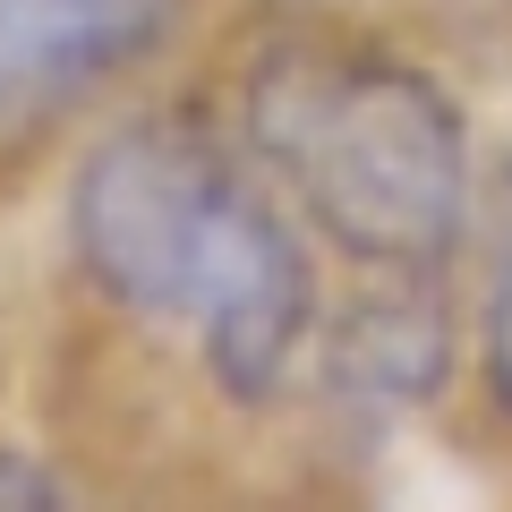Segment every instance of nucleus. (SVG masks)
<instances>
[{"mask_svg":"<svg viewBox=\"0 0 512 512\" xmlns=\"http://www.w3.org/2000/svg\"><path fill=\"white\" fill-rule=\"evenodd\" d=\"M86 282L146 325H188L231 402H265L308 342V256L291 222L188 120H128L69 188Z\"/></svg>","mask_w":512,"mask_h":512,"instance_id":"f257e3e1","label":"nucleus"},{"mask_svg":"<svg viewBox=\"0 0 512 512\" xmlns=\"http://www.w3.org/2000/svg\"><path fill=\"white\" fill-rule=\"evenodd\" d=\"M248 128L359 265L436 274L470 214V146L444 86L384 52H274L248 86Z\"/></svg>","mask_w":512,"mask_h":512,"instance_id":"f03ea898","label":"nucleus"},{"mask_svg":"<svg viewBox=\"0 0 512 512\" xmlns=\"http://www.w3.org/2000/svg\"><path fill=\"white\" fill-rule=\"evenodd\" d=\"M180 26V0H0V137L52 128Z\"/></svg>","mask_w":512,"mask_h":512,"instance_id":"7ed1b4c3","label":"nucleus"},{"mask_svg":"<svg viewBox=\"0 0 512 512\" xmlns=\"http://www.w3.org/2000/svg\"><path fill=\"white\" fill-rule=\"evenodd\" d=\"M444 367V316L402 299V308H359L350 333L333 342V376L359 402H419Z\"/></svg>","mask_w":512,"mask_h":512,"instance_id":"20e7f679","label":"nucleus"},{"mask_svg":"<svg viewBox=\"0 0 512 512\" xmlns=\"http://www.w3.org/2000/svg\"><path fill=\"white\" fill-rule=\"evenodd\" d=\"M487 393L512 419V171H504V214H495V282H487Z\"/></svg>","mask_w":512,"mask_h":512,"instance_id":"39448f33","label":"nucleus"},{"mask_svg":"<svg viewBox=\"0 0 512 512\" xmlns=\"http://www.w3.org/2000/svg\"><path fill=\"white\" fill-rule=\"evenodd\" d=\"M0 504H60V487L35 461H0Z\"/></svg>","mask_w":512,"mask_h":512,"instance_id":"423d86ee","label":"nucleus"}]
</instances>
